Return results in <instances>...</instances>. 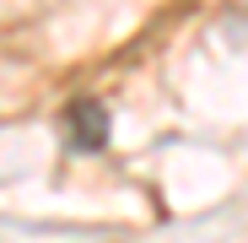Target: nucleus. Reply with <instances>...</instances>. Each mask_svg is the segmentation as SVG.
<instances>
[{
  "instance_id": "nucleus-1",
  "label": "nucleus",
  "mask_w": 248,
  "mask_h": 243,
  "mask_svg": "<svg viewBox=\"0 0 248 243\" xmlns=\"http://www.w3.org/2000/svg\"><path fill=\"white\" fill-rule=\"evenodd\" d=\"M65 141L76 151H103L108 146V108L97 97H76L65 108Z\"/></svg>"
}]
</instances>
